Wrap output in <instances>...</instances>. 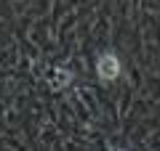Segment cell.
Here are the masks:
<instances>
[{"label":"cell","mask_w":160,"mask_h":151,"mask_svg":"<svg viewBox=\"0 0 160 151\" xmlns=\"http://www.w3.org/2000/svg\"><path fill=\"white\" fill-rule=\"evenodd\" d=\"M96 72H99V77H102L104 82L118 80L120 77V58L115 56V53H102L99 61H96Z\"/></svg>","instance_id":"cell-1"}]
</instances>
